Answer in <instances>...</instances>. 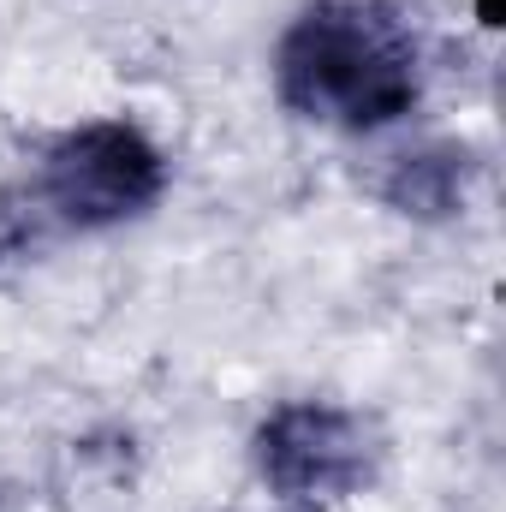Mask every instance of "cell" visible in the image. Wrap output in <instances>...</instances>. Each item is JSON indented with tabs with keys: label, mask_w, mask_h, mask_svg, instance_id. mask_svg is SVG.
<instances>
[{
	"label": "cell",
	"mask_w": 506,
	"mask_h": 512,
	"mask_svg": "<svg viewBox=\"0 0 506 512\" xmlns=\"http://www.w3.org/2000/svg\"><path fill=\"white\" fill-rule=\"evenodd\" d=\"M274 90L298 120L376 131L411 114L423 72L399 12L376 0H316L274 48Z\"/></svg>",
	"instance_id": "obj_1"
},
{
	"label": "cell",
	"mask_w": 506,
	"mask_h": 512,
	"mask_svg": "<svg viewBox=\"0 0 506 512\" xmlns=\"http://www.w3.org/2000/svg\"><path fill=\"white\" fill-rule=\"evenodd\" d=\"M161 191H167L161 149L137 126H126V120H90V126L66 131L42 155V173L30 185V203L54 227L102 233V227L137 221Z\"/></svg>",
	"instance_id": "obj_2"
},
{
	"label": "cell",
	"mask_w": 506,
	"mask_h": 512,
	"mask_svg": "<svg viewBox=\"0 0 506 512\" xmlns=\"http://www.w3.org/2000/svg\"><path fill=\"white\" fill-rule=\"evenodd\" d=\"M376 435L358 411L292 399L256 429V471L286 501H340L376 477Z\"/></svg>",
	"instance_id": "obj_3"
},
{
	"label": "cell",
	"mask_w": 506,
	"mask_h": 512,
	"mask_svg": "<svg viewBox=\"0 0 506 512\" xmlns=\"http://www.w3.org/2000/svg\"><path fill=\"white\" fill-rule=\"evenodd\" d=\"M459 179H465L459 155H405L381 197L405 215H447V209H459V191H465Z\"/></svg>",
	"instance_id": "obj_4"
}]
</instances>
